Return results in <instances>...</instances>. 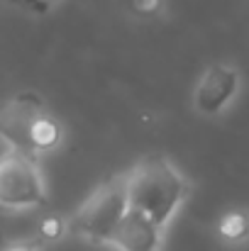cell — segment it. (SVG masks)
Returning <instances> with one entry per match:
<instances>
[{"label": "cell", "instance_id": "2", "mask_svg": "<svg viewBox=\"0 0 249 251\" xmlns=\"http://www.w3.org/2000/svg\"><path fill=\"white\" fill-rule=\"evenodd\" d=\"M186 193V178L162 154H152L127 171V205L149 215L162 227L173 217Z\"/></svg>", "mask_w": 249, "mask_h": 251}, {"label": "cell", "instance_id": "10", "mask_svg": "<svg viewBox=\"0 0 249 251\" xmlns=\"http://www.w3.org/2000/svg\"><path fill=\"white\" fill-rule=\"evenodd\" d=\"M2 2L15 5V7H22V10H27V12H32V15H44V12H49V5L42 2V0H2Z\"/></svg>", "mask_w": 249, "mask_h": 251}, {"label": "cell", "instance_id": "9", "mask_svg": "<svg viewBox=\"0 0 249 251\" xmlns=\"http://www.w3.org/2000/svg\"><path fill=\"white\" fill-rule=\"evenodd\" d=\"M130 5H132V10H135L137 15L152 17V15H157V12L162 10L164 0H130Z\"/></svg>", "mask_w": 249, "mask_h": 251}, {"label": "cell", "instance_id": "6", "mask_svg": "<svg viewBox=\"0 0 249 251\" xmlns=\"http://www.w3.org/2000/svg\"><path fill=\"white\" fill-rule=\"evenodd\" d=\"M162 225H157L149 215L127 207L122 215L110 247L115 251H159L162 247Z\"/></svg>", "mask_w": 249, "mask_h": 251}, {"label": "cell", "instance_id": "1", "mask_svg": "<svg viewBox=\"0 0 249 251\" xmlns=\"http://www.w3.org/2000/svg\"><path fill=\"white\" fill-rule=\"evenodd\" d=\"M0 139L10 149L37 159V154L59 147L61 125L37 93L22 90L0 105Z\"/></svg>", "mask_w": 249, "mask_h": 251}, {"label": "cell", "instance_id": "8", "mask_svg": "<svg viewBox=\"0 0 249 251\" xmlns=\"http://www.w3.org/2000/svg\"><path fill=\"white\" fill-rule=\"evenodd\" d=\"M37 232H39V237H42L44 242H56V239L64 237L66 225H64L61 217H56V215H47V217L39 220V229H37Z\"/></svg>", "mask_w": 249, "mask_h": 251}, {"label": "cell", "instance_id": "11", "mask_svg": "<svg viewBox=\"0 0 249 251\" xmlns=\"http://www.w3.org/2000/svg\"><path fill=\"white\" fill-rule=\"evenodd\" d=\"M0 251H37V247L29 242H12V239L0 237Z\"/></svg>", "mask_w": 249, "mask_h": 251}, {"label": "cell", "instance_id": "4", "mask_svg": "<svg viewBox=\"0 0 249 251\" xmlns=\"http://www.w3.org/2000/svg\"><path fill=\"white\" fill-rule=\"evenodd\" d=\"M47 202V190L34 156L22 151H5L0 156V207L32 210Z\"/></svg>", "mask_w": 249, "mask_h": 251}, {"label": "cell", "instance_id": "12", "mask_svg": "<svg viewBox=\"0 0 249 251\" xmlns=\"http://www.w3.org/2000/svg\"><path fill=\"white\" fill-rule=\"evenodd\" d=\"M42 2H47V5L52 7V5H54V2H59V0H42Z\"/></svg>", "mask_w": 249, "mask_h": 251}, {"label": "cell", "instance_id": "3", "mask_svg": "<svg viewBox=\"0 0 249 251\" xmlns=\"http://www.w3.org/2000/svg\"><path fill=\"white\" fill-rule=\"evenodd\" d=\"M127 207L130 205H127V171H125L110 176L88 195V200L76 210L69 229L93 244L110 247V239Z\"/></svg>", "mask_w": 249, "mask_h": 251}, {"label": "cell", "instance_id": "7", "mask_svg": "<svg viewBox=\"0 0 249 251\" xmlns=\"http://www.w3.org/2000/svg\"><path fill=\"white\" fill-rule=\"evenodd\" d=\"M218 232L230 244L247 242L249 239V212H245V210H230V212H225L222 220L218 222Z\"/></svg>", "mask_w": 249, "mask_h": 251}, {"label": "cell", "instance_id": "5", "mask_svg": "<svg viewBox=\"0 0 249 251\" xmlns=\"http://www.w3.org/2000/svg\"><path fill=\"white\" fill-rule=\"evenodd\" d=\"M240 90V71L227 64H213L203 71L193 90V105L200 115H220Z\"/></svg>", "mask_w": 249, "mask_h": 251}]
</instances>
